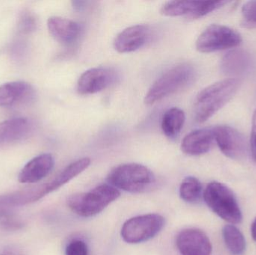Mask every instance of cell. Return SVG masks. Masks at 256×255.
<instances>
[{
    "label": "cell",
    "instance_id": "obj_2",
    "mask_svg": "<svg viewBox=\"0 0 256 255\" xmlns=\"http://www.w3.org/2000/svg\"><path fill=\"white\" fill-rule=\"evenodd\" d=\"M110 185L131 193H143L155 187L156 177L143 165L126 163L114 168L108 176Z\"/></svg>",
    "mask_w": 256,
    "mask_h": 255
},
{
    "label": "cell",
    "instance_id": "obj_10",
    "mask_svg": "<svg viewBox=\"0 0 256 255\" xmlns=\"http://www.w3.org/2000/svg\"><path fill=\"white\" fill-rule=\"evenodd\" d=\"M182 255H212L213 247L208 235L197 229L182 231L176 240Z\"/></svg>",
    "mask_w": 256,
    "mask_h": 255
},
{
    "label": "cell",
    "instance_id": "obj_1",
    "mask_svg": "<svg viewBox=\"0 0 256 255\" xmlns=\"http://www.w3.org/2000/svg\"><path fill=\"white\" fill-rule=\"evenodd\" d=\"M240 86V81L232 78L216 82L202 90L196 100V121L201 124L212 118L236 95Z\"/></svg>",
    "mask_w": 256,
    "mask_h": 255
},
{
    "label": "cell",
    "instance_id": "obj_17",
    "mask_svg": "<svg viewBox=\"0 0 256 255\" xmlns=\"http://www.w3.org/2000/svg\"><path fill=\"white\" fill-rule=\"evenodd\" d=\"M32 130L30 120L16 118L0 122V145L19 140L26 136Z\"/></svg>",
    "mask_w": 256,
    "mask_h": 255
},
{
    "label": "cell",
    "instance_id": "obj_28",
    "mask_svg": "<svg viewBox=\"0 0 256 255\" xmlns=\"http://www.w3.org/2000/svg\"><path fill=\"white\" fill-rule=\"evenodd\" d=\"M251 232H252V236L254 241H256V218L252 223V228H251Z\"/></svg>",
    "mask_w": 256,
    "mask_h": 255
},
{
    "label": "cell",
    "instance_id": "obj_15",
    "mask_svg": "<svg viewBox=\"0 0 256 255\" xmlns=\"http://www.w3.org/2000/svg\"><path fill=\"white\" fill-rule=\"evenodd\" d=\"M48 25L51 35L64 44H70L76 41L81 32L79 23L60 16L50 18Z\"/></svg>",
    "mask_w": 256,
    "mask_h": 255
},
{
    "label": "cell",
    "instance_id": "obj_7",
    "mask_svg": "<svg viewBox=\"0 0 256 255\" xmlns=\"http://www.w3.org/2000/svg\"><path fill=\"white\" fill-rule=\"evenodd\" d=\"M240 34L225 25H214L208 27L196 41V48L203 53L237 47L242 43Z\"/></svg>",
    "mask_w": 256,
    "mask_h": 255
},
{
    "label": "cell",
    "instance_id": "obj_16",
    "mask_svg": "<svg viewBox=\"0 0 256 255\" xmlns=\"http://www.w3.org/2000/svg\"><path fill=\"white\" fill-rule=\"evenodd\" d=\"M33 95V88L25 82H10L0 86V106L10 107L28 100Z\"/></svg>",
    "mask_w": 256,
    "mask_h": 255
},
{
    "label": "cell",
    "instance_id": "obj_27",
    "mask_svg": "<svg viewBox=\"0 0 256 255\" xmlns=\"http://www.w3.org/2000/svg\"><path fill=\"white\" fill-rule=\"evenodd\" d=\"M251 151L256 162V109L252 118V135H251Z\"/></svg>",
    "mask_w": 256,
    "mask_h": 255
},
{
    "label": "cell",
    "instance_id": "obj_24",
    "mask_svg": "<svg viewBox=\"0 0 256 255\" xmlns=\"http://www.w3.org/2000/svg\"><path fill=\"white\" fill-rule=\"evenodd\" d=\"M66 255H90L88 246L80 240L72 241L66 248Z\"/></svg>",
    "mask_w": 256,
    "mask_h": 255
},
{
    "label": "cell",
    "instance_id": "obj_8",
    "mask_svg": "<svg viewBox=\"0 0 256 255\" xmlns=\"http://www.w3.org/2000/svg\"><path fill=\"white\" fill-rule=\"evenodd\" d=\"M228 1H172L166 3L161 13L166 16H186L197 19L228 4Z\"/></svg>",
    "mask_w": 256,
    "mask_h": 255
},
{
    "label": "cell",
    "instance_id": "obj_21",
    "mask_svg": "<svg viewBox=\"0 0 256 255\" xmlns=\"http://www.w3.org/2000/svg\"><path fill=\"white\" fill-rule=\"evenodd\" d=\"M224 241L228 251L234 255H240L246 250V239L240 229L234 225H226L222 230Z\"/></svg>",
    "mask_w": 256,
    "mask_h": 255
},
{
    "label": "cell",
    "instance_id": "obj_23",
    "mask_svg": "<svg viewBox=\"0 0 256 255\" xmlns=\"http://www.w3.org/2000/svg\"><path fill=\"white\" fill-rule=\"evenodd\" d=\"M242 18V25L244 28H256V1H248L244 5Z\"/></svg>",
    "mask_w": 256,
    "mask_h": 255
},
{
    "label": "cell",
    "instance_id": "obj_19",
    "mask_svg": "<svg viewBox=\"0 0 256 255\" xmlns=\"http://www.w3.org/2000/svg\"><path fill=\"white\" fill-rule=\"evenodd\" d=\"M90 164H91V160L88 157L80 159L70 163L52 181L46 183L49 194L61 188L64 184H68L69 181L76 178L80 174L84 172L90 166Z\"/></svg>",
    "mask_w": 256,
    "mask_h": 255
},
{
    "label": "cell",
    "instance_id": "obj_12",
    "mask_svg": "<svg viewBox=\"0 0 256 255\" xmlns=\"http://www.w3.org/2000/svg\"><path fill=\"white\" fill-rule=\"evenodd\" d=\"M55 164L50 154H43L30 160L20 172L18 180L22 184H34L46 178Z\"/></svg>",
    "mask_w": 256,
    "mask_h": 255
},
{
    "label": "cell",
    "instance_id": "obj_6",
    "mask_svg": "<svg viewBox=\"0 0 256 255\" xmlns=\"http://www.w3.org/2000/svg\"><path fill=\"white\" fill-rule=\"evenodd\" d=\"M164 226L165 219L160 214L138 216L124 223L122 229V237L128 244H140L154 238Z\"/></svg>",
    "mask_w": 256,
    "mask_h": 255
},
{
    "label": "cell",
    "instance_id": "obj_22",
    "mask_svg": "<svg viewBox=\"0 0 256 255\" xmlns=\"http://www.w3.org/2000/svg\"><path fill=\"white\" fill-rule=\"evenodd\" d=\"M203 189L200 180L195 177H188L180 184V198L189 203H196L201 199Z\"/></svg>",
    "mask_w": 256,
    "mask_h": 255
},
{
    "label": "cell",
    "instance_id": "obj_3",
    "mask_svg": "<svg viewBox=\"0 0 256 255\" xmlns=\"http://www.w3.org/2000/svg\"><path fill=\"white\" fill-rule=\"evenodd\" d=\"M196 77L194 66L183 63L166 72L152 85L144 97L146 105H153L190 85Z\"/></svg>",
    "mask_w": 256,
    "mask_h": 255
},
{
    "label": "cell",
    "instance_id": "obj_13",
    "mask_svg": "<svg viewBox=\"0 0 256 255\" xmlns=\"http://www.w3.org/2000/svg\"><path fill=\"white\" fill-rule=\"evenodd\" d=\"M149 29L144 25H136L122 31L114 41V47L120 53L135 52L146 44Z\"/></svg>",
    "mask_w": 256,
    "mask_h": 255
},
{
    "label": "cell",
    "instance_id": "obj_26",
    "mask_svg": "<svg viewBox=\"0 0 256 255\" xmlns=\"http://www.w3.org/2000/svg\"><path fill=\"white\" fill-rule=\"evenodd\" d=\"M24 223L19 220H16L13 216H9L2 219L0 221V227L4 230L16 231L22 229Z\"/></svg>",
    "mask_w": 256,
    "mask_h": 255
},
{
    "label": "cell",
    "instance_id": "obj_5",
    "mask_svg": "<svg viewBox=\"0 0 256 255\" xmlns=\"http://www.w3.org/2000/svg\"><path fill=\"white\" fill-rule=\"evenodd\" d=\"M206 203L214 213L231 224H239L243 214L237 198L231 189L222 183L210 182L204 190Z\"/></svg>",
    "mask_w": 256,
    "mask_h": 255
},
{
    "label": "cell",
    "instance_id": "obj_11",
    "mask_svg": "<svg viewBox=\"0 0 256 255\" xmlns=\"http://www.w3.org/2000/svg\"><path fill=\"white\" fill-rule=\"evenodd\" d=\"M116 72L106 67H96L87 70L80 77L78 92L90 95L100 92L110 86L117 79Z\"/></svg>",
    "mask_w": 256,
    "mask_h": 255
},
{
    "label": "cell",
    "instance_id": "obj_9",
    "mask_svg": "<svg viewBox=\"0 0 256 255\" xmlns=\"http://www.w3.org/2000/svg\"><path fill=\"white\" fill-rule=\"evenodd\" d=\"M215 140L221 151L233 160H240L248 155L246 139L238 130L230 126H218L214 128Z\"/></svg>",
    "mask_w": 256,
    "mask_h": 255
},
{
    "label": "cell",
    "instance_id": "obj_20",
    "mask_svg": "<svg viewBox=\"0 0 256 255\" xmlns=\"http://www.w3.org/2000/svg\"><path fill=\"white\" fill-rule=\"evenodd\" d=\"M186 115L179 108H172L166 112L162 117V130L167 137L176 138L184 125Z\"/></svg>",
    "mask_w": 256,
    "mask_h": 255
},
{
    "label": "cell",
    "instance_id": "obj_25",
    "mask_svg": "<svg viewBox=\"0 0 256 255\" xmlns=\"http://www.w3.org/2000/svg\"><path fill=\"white\" fill-rule=\"evenodd\" d=\"M36 19L32 13L24 12L20 18V28L24 33H30L36 28Z\"/></svg>",
    "mask_w": 256,
    "mask_h": 255
},
{
    "label": "cell",
    "instance_id": "obj_14",
    "mask_svg": "<svg viewBox=\"0 0 256 255\" xmlns=\"http://www.w3.org/2000/svg\"><path fill=\"white\" fill-rule=\"evenodd\" d=\"M215 140L214 129H200L186 135L182 144L184 154L200 156L210 151Z\"/></svg>",
    "mask_w": 256,
    "mask_h": 255
},
{
    "label": "cell",
    "instance_id": "obj_4",
    "mask_svg": "<svg viewBox=\"0 0 256 255\" xmlns=\"http://www.w3.org/2000/svg\"><path fill=\"white\" fill-rule=\"evenodd\" d=\"M121 196L118 189L110 184H102L87 193H78L68 199V205L73 212L82 217L100 214Z\"/></svg>",
    "mask_w": 256,
    "mask_h": 255
},
{
    "label": "cell",
    "instance_id": "obj_18",
    "mask_svg": "<svg viewBox=\"0 0 256 255\" xmlns=\"http://www.w3.org/2000/svg\"><path fill=\"white\" fill-rule=\"evenodd\" d=\"M251 62L250 55L245 51H230L222 58L221 70L230 76L243 74L249 70Z\"/></svg>",
    "mask_w": 256,
    "mask_h": 255
},
{
    "label": "cell",
    "instance_id": "obj_29",
    "mask_svg": "<svg viewBox=\"0 0 256 255\" xmlns=\"http://www.w3.org/2000/svg\"><path fill=\"white\" fill-rule=\"evenodd\" d=\"M0 255H22L20 254V253H16V252H6V253H3V254Z\"/></svg>",
    "mask_w": 256,
    "mask_h": 255
}]
</instances>
